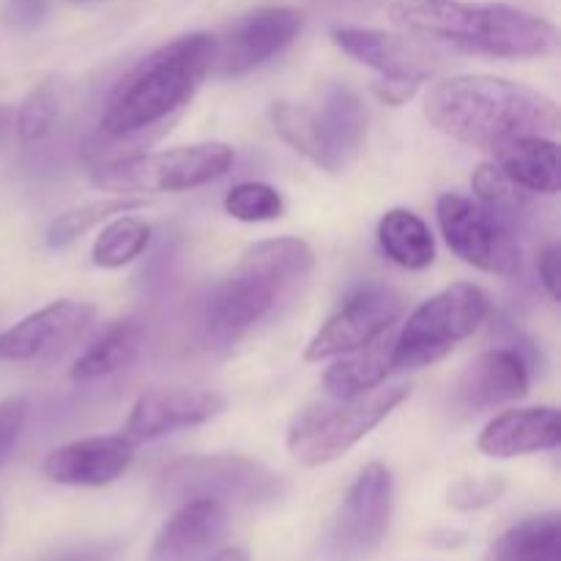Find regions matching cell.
Wrapping results in <instances>:
<instances>
[{
	"label": "cell",
	"mask_w": 561,
	"mask_h": 561,
	"mask_svg": "<svg viewBox=\"0 0 561 561\" xmlns=\"http://www.w3.org/2000/svg\"><path fill=\"white\" fill-rule=\"evenodd\" d=\"M425 115L453 140L502 151L520 137H548L559 129V107L546 93L491 75H458L436 82Z\"/></svg>",
	"instance_id": "cell-1"
},
{
	"label": "cell",
	"mask_w": 561,
	"mask_h": 561,
	"mask_svg": "<svg viewBox=\"0 0 561 561\" xmlns=\"http://www.w3.org/2000/svg\"><path fill=\"white\" fill-rule=\"evenodd\" d=\"M389 20L411 36L493 58H537L548 53L557 36L548 20L504 3L394 0Z\"/></svg>",
	"instance_id": "cell-2"
},
{
	"label": "cell",
	"mask_w": 561,
	"mask_h": 561,
	"mask_svg": "<svg viewBox=\"0 0 561 561\" xmlns=\"http://www.w3.org/2000/svg\"><path fill=\"white\" fill-rule=\"evenodd\" d=\"M217 38L186 33L140 60L107 99L102 135L124 137L148 131L192 102L214 66Z\"/></svg>",
	"instance_id": "cell-3"
},
{
	"label": "cell",
	"mask_w": 561,
	"mask_h": 561,
	"mask_svg": "<svg viewBox=\"0 0 561 561\" xmlns=\"http://www.w3.org/2000/svg\"><path fill=\"white\" fill-rule=\"evenodd\" d=\"M316 263L301 239H268L247 250L239 268L217 285L206 305V327L217 337H239L272 312L279 296Z\"/></svg>",
	"instance_id": "cell-4"
},
{
	"label": "cell",
	"mask_w": 561,
	"mask_h": 561,
	"mask_svg": "<svg viewBox=\"0 0 561 561\" xmlns=\"http://www.w3.org/2000/svg\"><path fill=\"white\" fill-rule=\"evenodd\" d=\"M233 168V148L228 142H195L157 153H131L124 159L91 164L93 186L113 195H146V192H184L211 184Z\"/></svg>",
	"instance_id": "cell-5"
},
{
	"label": "cell",
	"mask_w": 561,
	"mask_h": 561,
	"mask_svg": "<svg viewBox=\"0 0 561 561\" xmlns=\"http://www.w3.org/2000/svg\"><path fill=\"white\" fill-rule=\"evenodd\" d=\"M411 398V387L394 383V387L370 389V392L354 394V398H337L334 405L310 409L290 425L288 449L301 466H327L343 458L354 444H359L373 427L381 425L400 403Z\"/></svg>",
	"instance_id": "cell-6"
},
{
	"label": "cell",
	"mask_w": 561,
	"mask_h": 561,
	"mask_svg": "<svg viewBox=\"0 0 561 561\" xmlns=\"http://www.w3.org/2000/svg\"><path fill=\"white\" fill-rule=\"evenodd\" d=\"M491 316V299L471 283H458L416 307L394 332V370H420L453 354Z\"/></svg>",
	"instance_id": "cell-7"
},
{
	"label": "cell",
	"mask_w": 561,
	"mask_h": 561,
	"mask_svg": "<svg viewBox=\"0 0 561 561\" xmlns=\"http://www.w3.org/2000/svg\"><path fill=\"white\" fill-rule=\"evenodd\" d=\"M283 491L279 474L247 455H190L170 463L157 480V493L170 504L214 499L225 507H255L277 502Z\"/></svg>",
	"instance_id": "cell-8"
},
{
	"label": "cell",
	"mask_w": 561,
	"mask_h": 561,
	"mask_svg": "<svg viewBox=\"0 0 561 561\" xmlns=\"http://www.w3.org/2000/svg\"><path fill=\"white\" fill-rule=\"evenodd\" d=\"M436 217L449 250L466 263L499 277H515L520 272V247L502 214L447 192L438 197Z\"/></svg>",
	"instance_id": "cell-9"
},
{
	"label": "cell",
	"mask_w": 561,
	"mask_h": 561,
	"mask_svg": "<svg viewBox=\"0 0 561 561\" xmlns=\"http://www.w3.org/2000/svg\"><path fill=\"white\" fill-rule=\"evenodd\" d=\"M400 316H403V301L394 290L383 285H365L348 296L345 305L318 329L316 337L307 343L305 359L327 362L351 354L389 332Z\"/></svg>",
	"instance_id": "cell-10"
},
{
	"label": "cell",
	"mask_w": 561,
	"mask_h": 561,
	"mask_svg": "<svg viewBox=\"0 0 561 561\" xmlns=\"http://www.w3.org/2000/svg\"><path fill=\"white\" fill-rule=\"evenodd\" d=\"M301 11L290 5H261L252 9L217 38L214 66L219 77H241L277 58L301 31Z\"/></svg>",
	"instance_id": "cell-11"
},
{
	"label": "cell",
	"mask_w": 561,
	"mask_h": 561,
	"mask_svg": "<svg viewBox=\"0 0 561 561\" xmlns=\"http://www.w3.org/2000/svg\"><path fill=\"white\" fill-rule=\"evenodd\" d=\"M389 520H392V474L387 466L370 463L345 493L334 526V548L340 559L359 561L370 557L387 537Z\"/></svg>",
	"instance_id": "cell-12"
},
{
	"label": "cell",
	"mask_w": 561,
	"mask_h": 561,
	"mask_svg": "<svg viewBox=\"0 0 561 561\" xmlns=\"http://www.w3.org/2000/svg\"><path fill=\"white\" fill-rule=\"evenodd\" d=\"M332 42L359 64L373 66L389 77H411L427 80L447 66V53L436 42L411 36V33H389L376 27H334Z\"/></svg>",
	"instance_id": "cell-13"
},
{
	"label": "cell",
	"mask_w": 561,
	"mask_h": 561,
	"mask_svg": "<svg viewBox=\"0 0 561 561\" xmlns=\"http://www.w3.org/2000/svg\"><path fill=\"white\" fill-rule=\"evenodd\" d=\"M93 318H96V307L88 301H53L0 332V359L31 362L55 354L82 337Z\"/></svg>",
	"instance_id": "cell-14"
},
{
	"label": "cell",
	"mask_w": 561,
	"mask_h": 561,
	"mask_svg": "<svg viewBox=\"0 0 561 561\" xmlns=\"http://www.w3.org/2000/svg\"><path fill=\"white\" fill-rule=\"evenodd\" d=\"M135 447L126 433L121 436H93L69 442L53 449L42 471L49 482L71 488H102L129 471Z\"/></svg>",
	"instance_id": "cell-15"
},
{
	"label": "cell",
	"mask_w": 561,
	"mask_h": 561,
	"mask_svg": "<svg viewBox=\"0 0 561 561\" xmlns=\"http://www.w3.org/2000/svg\"><path fill=\"white\" fill-rule=\"evenodd\" d=\"M225 398L208 389H153L137 398L126 420V436L135 444L203 425L225 411Z\"/></svg>",
	"instance_id": "cell-16"
},
{
	"label": "cell",
	"mask_w": 561,
	"mask_h": 561,
	"mask_svg": "<svg viewBox=\"0 0 561 561\" xmlns=\"http://www.w3.org/2000/svg\"><path fill=\"white\" fill-rule=\"evenodd\" d=\"M228 531V507L214 499L181 502L157 535L148 561H206Z\"/></svg>",
	"instance_id": "cell-17"
},
{
	"label": "cell",
	"mask_w": 561,
	"mask_h": 561,
	"mask_svg": "<svg viewBox=\"0 0 561 561\" xmlns=\"http://www.w3.org/2000/svg\"><path fill=\"white\" fill-rule=\"evenodd\" d=\"M526 392H529V365L513 348L485 351L466 367L458 381V400L474 411L513 403Z\"/></svg>",
	"instance_id": "cell-18"
},
{
	"label": "cell",
	"mask_w": 561,
	"mask_h": 561,
	"mask_svg": "<svg viewBox=\"0 0 561 561\" xmlns=\"http://www.w3.org/2000/svg\"><path fill=\"white\" fill-rule=\"evenodd\" d=\"M559 442V411L551 405H537V409H513L499 414L480 433L477 447L488 458L507 460L518 458V455L557 449Z\"/></svg>",
	"instance_id": "cell-19"
},
{
	"label": "cell",
	"mask_w": 561,
	"mask_h": 561,
	"mask_svg": "<svg viewBox=\"0 0 561 561\" xmlns=\"http://www.w3.org/2000/svg\"><path fill=\"white\" fill-rule=\"evenodd\" d=\"M394 332H383L373 343L343 354L323 376V387L332 398H354V394L370 392V389L387 383L389 373L394 370L392 362Z\"/></svg>",
	"instance_id": "cell-20"
},
{
	"label": "cell",
	"mask_w": 561,
	"mask_h": 561,
	"mask_svg": "<svg viewBox=\"0 0 561 561\" xmlns=\"http://www.w3.org/2000/svg\"><path fill=\"white\" fill-rule=\"evenodd\" d=\"M504 173L526 192L557 195L561 186L559 146L551 137H520L499 151Z\"/></svg>",
	"instance_id": "cell-21"
},
{
	"label": "cell",
	"mask_w": 561,
	"mask_h": 561,
	"mask_svg": "<svg viewBox=\"0 0 561 561\" xmlns=\"http://www.w3.org/2000/svg\"><path fill=\"white\" fill-rule=\"evenodd\" d=\"M316 115L337 157L348 164L359 153L367 135V110L359 93L345 82H329Z\"/></svg>",
	"instance_id": "cell-22"
},
{
	"label": "cell",
	"mask_w": 561,
	"mask_h": 561,
	"mask_svg": "<svg viewBox=\"0 0 561 561\" xmlns=\"http://www.w3.org/2000/svg\"><path fill=\"white\" fill-rule=\"evenodd\" d=\"M272 124L279 131L285 142L301 157L310 159L316 168L327 170V173H340L345 168L343 159L329 142L327 131H323L321 121H318L316 110L305 107V104L290 102H274L272 104Z\"/></svg>",
	"instance_id": "cell-23"
},
{
	"label": "cell",
	"mask_w": 561,
	"mask_h": 561,
	"mask_svg": "<svg viewBox=\"0 0 561 561\" xmlns=\"http://www.w3.org/2000/svg\"><path fill=\"white\" fill-rule=\"evenodd\" d=\"M378 244L383 255L409 272H422L436 261L431 228L409 208H392L378 222Z\"/></svg>",
	"instance_id": "cell-24"
},
{
	"label": "cell",
	"mask_w": 561,
	"mask_h": 561,
	"mask_svg": "<svg viewBox=\"0 0 561 561\" xmlns=\"http://www.w3.org/2000/svg\"><path fill=\"white\" fill-rule=\"evenodd\" d=\"M142 348V327L137 321H118L99 334L85 354L71 367V381H96L126 370Z\"/></svg>",
	"instance_id": "cell-25"
},
{
	"label": "cell",
	"mask_w": 561,
	"mask_h": 561,
	"mask_svg": "<svg viewBox=\"0 0 561 561\" xmlns=\"http://www.w3.org/2000/svg\"><path fill=\"white\" fill-rule=\"evenodd\" d=\"M491 561H561L559 513L526 518L504 531L493 546Z\"/></svg>",
	"instance_id": "cell-26"
},
{
	"label": "cell",
	"mask_w": 561,
	"mask_h": 561,
	"mask_svg": "<svg viewBox=\"0 0 561 561\" xmlns=\"http://www.w3.org/2000/svg\"><path fill=\"white\" fill-rule=\"evenodd\" d=\"M151 241V228L135 214H118L102 228L93 244V263L99 268H121L140 257Z\"/></svg>",
	"instance_id": "cell-27"
},
{
	"label": "cell",
	"mask_w": 561,
	"mask_h": 561,
	"mask_svg": "<svg viewBox=\"0 0 561 561\" xmlns=\"http://www.w3.org/2000/svg\"><path fill=\"white\" fill-rule=\"evenodd\" d=\"M146 206L142 197H107V201H91L82 203V206L69 208L60 217L53 219L47 230V244L60 250V247H69L71 241L80 239L82 233H88L91 228H96L99 222H107L110 217H118V214H131L137 208Z\"/></svg>",
	"instance_id": "cell-28"
},
{
	"label": "cell",
	"mask_w": 561,
	"mask_h": 561,
	"mask_svg": "<svg viewBox=\"0 0 561 561\" xmlns=\"http://www.w3.org/2000/svg\"><path fill=\"white\" fill-rule=\"evenodd\" d=\"M60 113V91L55 82L33 88L14 113V129L22 142H38L49 135Z\"/></svg>",
	"instance_id": "cell-29"
},
{
	"label": "cell",
	"mask_w": 561,
	"mask_h": 561,
	"mask_svg": "<svg viewBox=\"0 0 561 561\" xmlns=\"http://www.w3.org/2000/svg\"><path fill=\"white\" fill-rule=\"evenodd\" d=\"M283 195L261 181H247L225 195V211L239 222H268L283 217Z\"/></svg>",
	"instance_id": "cell-30"
},
{
	"label": "cell",
	"mask_w": 561,
	"mask_h": 561,
	"mask_svg": "<svg viewBox=\"0 0 561 561\" xmlns=\"http://www.w3.org/2000/svg\"><path fill=\"white\" fill-rule=\"evenodd\" d=\"M477 197L482 206H488L496 214H513L529 203V192L520 190L513 179L502 170V164H480L477 173L471 175Z\"/></svg>",
	"instance_id": "cell-31"
},
{
	"label": "cell",
	"mask_w": 561,
	"mask_h": 561,
	"mask_svg": "<svg viewBox=\"0 0 561 561\" xmlns=\"http://www.w3.org/2000/svg\"><path fill=\"white\" fill-rule=\"evenodd\" d=\"M504 493V480H496V477H474V480H460L458 485L449 488V507L463 510V513H471V510H482L488 504L499 502Z\"/></svg>",
	"instance_id": "cell-32"
},
{
	"label": "cell",
	"mask_w": 561,
	"mask_h": 561,
	"mask_svg": "<svg viewBox=\"0 0 561 561\" xmlns=\"http://www.w3.org/2000/svg\"><path fill=\"white\" fill-rule=\"evenodd\" d=\"M27 420V400L25 398H5L0 400V466L14 449L22 427Z\"/></svg>",
	"instance_id": "cell-33"
},
{
	"label": "cell",
	"mask_w": 561,
	"mask_h": 561,
	"mask_svg": "<svg viewBox=\"0 0 561 561\" xmlns=\"http://www.w3.org/2000/svg\"><path fill=\"white\" fill-rule=\"evenodd\" d=\"M49 11V0H9L5 3V22L16 31H33L44 22Z\"/></svg>",
	"instance_id": "cell-34"
},
{
	"label": "cell",
	"mask_w": 561,
	"mask_h": 561,
	"mask_svg": "<svg viewBox=\"0 0 561 561\" xmlns=\"http://www.w3.org/2000/svg\"><path fill=\"white\" fill-rule=\"evenodd\" d=\"M373 91H376V96L381 99V102L392 104V107H400V104H405L409 99L416 96V91H420V80L383 75L381 80L373 82Z\"/></svg>",
	"instance_id": "cell-35"
},
{
	"label": "cell",
	"mask_w": 561,
	"mask_h": 561,
	"mask_svg": "<svg viewBox=\"0 0 561 561\" xmlns=\"http://www.w3.org/2000/svg\"><path fill=\"white\" fill-rule=\"evenodd\" d=\"M559 263H561V252L557 244L542 247L540 255H537V272H540L542 288L548 290L551 299H559Z\"/></svg>",
	"instance_id": "cell-36"
},
{
	"label": "cell",
	"mask_w": 561,
	"mask_h": 561,
	"mask_svg": "<svg viewBox=\"0 0 561 561\" xmlns=\"http://www.w3.org/2000/svg\"><path fill=\"white\" fill-rule=\"evenodd\" d=\"M11 129H14V110L0 104V140H3Z\"/></svg>",
	"instance_id": "cell-37"
},
{
	"label": "cell",
	"mask_w": 561,
	"mask_h": 561,
	"mask_svg": "<svg viewBox=\"0 0 561 561\" xmlns=\"http://www.w3.org/2000/svg\"><path fill=\"white\" fill-rule=\"evenodd\" d=\"M211 561H247V553L241 548H225Z\"/></svg>",
	"instance_id": "cell-38"
},
{
	"label": "cell",
	"mask_w": 561,
	"mask_h": 561,
	"mask_svg": "<svg viewBox=\"0 0 561 561\" xmlns=\"http://www.w3.org/2000/svg\"><path fill=\"white\" fill-rule=\"evenodd\" d=\"M64 561H104V553L93 551V553H77V557H69Z\"/></svg>",
	"instance_id": "cell-39"
},
{
	"label": "cell",
	"mask_w": 561,
	"mask_h": 561,
	"mask_svg": "<svg viewBox=\"0 0 561 561\" xmlns=\"http://www.w3.org/2000/svg\"><path fill=\"white\" fill-rule=\"evenodd\" d=\"M71 3H96V0H71Z\"/></svg>",
	"instance_id": "cell-40"
}]
</instances>
